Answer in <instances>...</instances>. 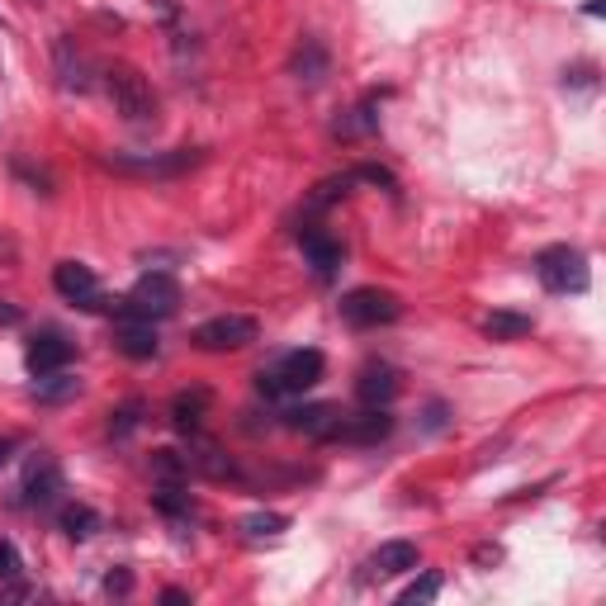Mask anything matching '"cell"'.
<instances>
[{
    "mask_svg": "<svg viewBox=\"0 0 606 606\" xmlns=\"http://www.w3.org/2000/svg\"><path fill=\"white\" fill-rule=\"evenodd\" d=\"M204 161L200 147H176V152H110L100 157L104 171H119V176H138V180H176L194 171Z\"/></svg>",
    "mask_w": 606,
    "mask_h": 606,
    "instance_id": "obj_1",
    "label": "cell"
},
{
    "mask_svg": "<svg viewBox=\"0 0 606 606\" xmlns=\"http://www.w3.org/2000/svg\"><path fill=\"white\" fill-rule=\"evenodd\" d=\"M104 96H110L114 114H124L128 124H152V119H157V96H152L147 76L128 63L104 67Z\"/></svg>",
    "mask_w": 606,
    "mask_h": 606,
    "instance_id": "obj_2",
    "label": "cell"
},
{
    "mask_svg": "<svg viewBox=\"0 0 606 606\" xmlns=\"http://www.w3.org/2000/svg\"><path fill=\"white\" fill-rule=\"evenodd\" d=\"M317 379H323V351H284L276 366H266L256 374V384H261L266 399H284V393H303L313 389Z\"/></svg>",
    "mask_w": 606,
    "mask_h": 606,
    "instance_id": "obj_3",
    "label": "cell"
},
{
    "mask_svg": "<svg viewBox=\"0 0 606 606\" xmlns=\"http://www.w3.org/2000/svg\"><path fill=\"white\" fill-rule=\"evenodd\" d=\"M536 276L550 294H583L593 284V270H587V256L579 247H545L536 256Z\"/></svg>",
    "mask_w": 606,
    "mask_h": 606,
    "instance_id": "obj_4",
    "label": "cell"
},
{
    "mask_svg": "<svg viewBox=\"0 0 606 606\" xmlns=\"http://www.w3.org/2000/svg\"><path fill=\"white\" fill-rule=\"evenodd\" d=\"M176 303H180V284L166 270H147L128 290V299L119 303V317H147V323H157V317L176 313Z\"/></svg>",
    "mask_w": 606,
    "mask_h": 606,
    "instance_id": "obj_5",
    "label": "cell"
},
{
    "mask_svg": "<svg viewBox=\"0 0 606 606\" xmlns=\"http://www.w3.org/2000/svg\"><path fill=\"white\" fill-rule=\"evenodd\" d=\"M256 317L247 313H223V317H209V323L194 327V346L200 351H242V346H251L256 341Z\"/></svg>",
    "mask_w": 606,
    "mask_h": 606,
    "instance_id": "obj_6",
    "label": "cell"
},
{
    "mask_svg": "<svg viewBox=\"0 0 606 606\" xmlns=\"http://www.w3.org/2000/svg\"><path fill=\"white\" fill-rule=\"evenodd\" d=\"M337 308H341V317L351 327H389V323H399L403 303H399V294H389V290H351Z\"/></svg>",
    "mask_w": 606,
    "mask_h": 606,
    "instance_id": "obj_7",
    "label": "cell"
},
{
    "mask_svg": "<svg viewBox=\"0 0 606 606\" xmlns=\"http://www.w3.org/2000/svg\"><path fill=\"white\" fill-rule=\"evenodd\" d=\"M393 431V417L384 413V407H366L360 417H337V427H332L327 441H351V446H374L384 441V436Z\"/></svg>",
    "mask_w": 606,
    "mask_h": 606,
    "instance_id": "obj_8",
    "label": "cell"
},
{
    "mask_svg": "<svg viewBox=\"0 0 606 606\" xmlns=\"http://www.w3.org/2000/svg\"><path fill=\"white\" fill-rule=\"evenodd\" d=\"M53 284H57V294L81 303V308H96V303H100V280H96V270H90L86 261H63L53 270Z\"/></svg>",
    "mask_w": 606,
    "mask_h": 606,
    "instance_id": "obj_9",
    "label": "cell"
},
{
    "mask_svg": "<svg viewBox=\"0 0 606 606\" xmlns=\"http://www.w3.org/2000/svg\"><path fill=\"white\" fill-rule=\"evenodd\" d=\"M399 370L393 366H384V360H370L366 370H360V379H356V399L366 403V407H389L393 399H399Z\"/></svg>",
    "mask_w": 606,
    "mask_h": 606,
    "instance_id": "obj_10",
    "label": "cell"
},
{
    "mask_svg": "<svg viewBox=\"0 0 606 606\" xmlns=\"http://www.w3.org/2000/svg\"><path fill=\"white\" fill-rule=\"evenodd\" d=\"M71 360V341L63 337V332H38L34 341H29V351H24V366L29 374H53V370H63Z\"/></svg>",
    "mask_w": 606,
    "mask_h": 606,
    "instance_id": "obj_11",
    "label": "cell"
},
{
    "mask_svg": "<svg viewBox=\"0 0 606 606\" xmlns=\"http://www.w3.org/2000/svg\"><path fill=\"white\" fill-rule=\"evenodd\" d=\"M24 503L29 507H48L57 493H63V469H57V460H48V454H38L34 464H29L24 474Z\"/></svg>",
    "mask_w": 606,
    "mask_h": 606,
    "instance_id": "obj_12",
    "label": "cell"
},
{
    "mask_svg": "<svg viewBox=\"0 0 606 606\" xmlns=\"http://www.w3.org/2000/svg\"><path fill=\"white\" fill-rule=\"evenodd\" d=\"M114 346H119V351H124L128 360H152V356H157V327H152L147 317H119Z\"/></svg>",
    "mask_w": 606,
    "mask_h": 606,
    "instance_id": "obj_13",
    "label": "cell"
},
{
    "mask_svg": "<svg viewBox=\"0 0 606 606\" xmlns=\"http://www.w3.org/2000/svg\"><path fill=\"white\" fill-rule=\"evenodd\" d=\"M337 407L332 403H303V407H290V413H284V427L290 431H303V436H332V427H337Z\"/></svg>",
    "mask_w": 606,
    "mask_h": 606,
    "instance_id": "obj_14",
    "label": "cell"
},
{
    "mask_svg": "<svg viewBox=\"0 0 606 606\" xmlns=\"http://www.w3.org/2000/svg\"><path fill=\"white\" fill-rule=\"evenodd\" d=\"M379 128V96L370 100H360L356 110H346L337 119V128H332V138H341V143H351V138H370V133Z\"/></svg>",
    "mask_w": 606,
    "mask_h": 606,
    "instance_id": "obj_15",
    "label": "cell"
},
{
    "mask_svg": "<svg viewBox=\"0 0 606 606\" xmlns=\"http://www.w3.org/2000/svg\"><path fill=\"white\" fill-rule=\"evenodd\" d=\"M57 81H63V90H90V63L81 53H76L71 38H57Z\"/></svg>",
    "mask_w": 606,
    "mask_h": 606,
    "instance_id": "obj_16",
    "label": "cell"
},
{
    "mask_svg": "<svg viewBox=\"0 0 606 606\" xmlns=\"http://www.w3.org/2000/svg\"><path fill=\"white\" fill-rule=\"evenodd\" d=\"M204 413H209V389H186V393H176V403H171L176 431L194 436V431H200V422H204Z\"/></svg>",
    "mask_w": 606,
    "mask_h": 606,
    "instance_id": "obj_17",
    "label": "cell"
},
{
    "mask_svg": "<svg viewBox=\"0 0 606 606\" xmlns=\"http://www.w3.org/2000/svg\"><path fill=\"white\" fill-rule=\"evenodd\" d=\"M530 317L526 313H512V308H493L489 317H483V337H493V341H521L530 337Z\"/></svg>",
    "mask_w": 606,
    "mask_h": 606,
    "instance_id": "obj_18",
    "label": "cell"
},
{
    "mask_svg": "<svg viewBox=\"0 0 606 606\" xmlns=\"http://www.w3.org/2000/svg\"><path fill=\"white\" fill-rule=\"evenodd\" d=\"M370 569H379V573H413L417 569V545L413 540H384L374 550Z\"/></svg>",
    "mask_w": 606,
    "mask_h": 606,
    "instance_id": "obj_19",
    "label": "cell"
},
{
    "mask_svg": "<svg viewBox=\"0 0 606 606\" xmlns=\"http://www.w3.org/2000/svg\"><path fill=\"white\" fill-rule=\"evenodd\" d=\"M57 526H63L67 540H90L100 530V512L86 507V503H67L63 512H57Z\"/></svg>",
    "mask_w": 606,
    "mask_h": 606,
    "instance_id": "obj_20",
    "label": "cell"
},
{
    "mask_svg": "<svg viewBox=\"0 0 606 606\" xmlns=\"http://www.w3.org/2000/svg\"><path fill=\"white\" fill-rule=\"evenodd\" d=\"M303 256H308V266H313L323 280L341 266V247H337L332 237H323V233H303Z\"/></svg>",
    "mask_w": 606,
    "mask_h": 606,
    "instance_id": "obj_21",
    "label": "cell"
},
{
    "mask_svg": "<svg viewBox=\"0 0 606 606\" xmlns=\"http://www.w3.org/2000/svg\"><path fill=\"white\" fill-rule=\"evenodd\" d=\"M76 393H81V379H76V374L53 370V374H38L34 379V399L38 403H71Z\"/></svg>",
    "mask_w": 606,
    "mask_h": 606,
    "instance_id": "obj_22",
    "label": "cell"
},
{
    "mask_svg": "<svg viewBox=\"0 0 606 606\" xmlns=\"http://www.w3.org/2000/svg\"><path fill=\"white\" fill-rule=\"evenodd\" d=\"M290 71L299 76V81H323V76H327V48L317 38H303V48L294 53Z\"/></svg>",
    "mask_w": 606,
    "mask_h": 606,
    "instance_id": "obj_23",
    "label": "cell"
},
{
    "mask_svg": "<svg viewBox=\"0 0 606 606\" xmlns=\"http://www.w3.org/2000/svg\"><path fill=\"white\" fill-rule=\"evenodd\" d=\"M237 530L251 540H270V536H280V530H290V517H284V512H247V517L237 521Z\"/></svg>",
    "mask_w": 606,
    "mask_h": 606,
    "instance_id": "obj_24",
    "label": "cell"
},
{
    "mask_svg": "<svg viewBox=\"0 0 606 606\" xmlns=\"http://www.w3.org/2000/svg\"><path fill=\"white\" fill-rule=\"evenodd\" d=\"M152 474H157V483H180L190 474V460L176 450H152Z\"/></svg>",
    "mask_w": 606,
    "mask_h": 606,
    "instance_id": "obj_25",
    "label": "cell"
},
{
    "mask_svg": "<svg viewBox=\"0 0 606 606\" xmlns=\"http://www.w3.org/2000/svg\"><path fill=\"white\" fill-rule=\"evenodd\" d=\"M186 460H190V469H200V474H209V479L233 474V464H227V454L218 446H200V454H186Z\"/></svg>",
    "mask_w": 606,
    "mask_h": 606,
    "instance_id": "obj_26",
    "label": "cell"
},
{
    "mask_svg": "<svg viewBox=\"0 0 606 606\" xmlns=\"http://www.w3.org/2000/svg\"><path fill=\"white\" fill-rule=\"evenodd\" d=\"M152 503H157V512H166V517H180V512H190V493H180V483H157Z\"/></svg>",
    "mask_w": 606,
    "mask_h": 606,
    "instance_id": "obj_27",
    "label": "cell"
},
{
    "mask_svg": "<svg viewBox=\"0 0 606 606\" xmlns=\"http://www.w3.org/2000/svg\"><path fill=\"white\" fill-rule=\"evenodd\" d=\"M138 422H143V403H124L119 413H110V436H114V441H124V436L138 431Z\"/></svg>",
    "mask_w": 606,
    "mask_h": 606,
    "instance_id": "obj_28",
    "label": "cell"
},
{
    "mask_svg": "<svg viewBox=\"0 0 606 606\" xmlns=\"http://www.w3.org/2000/svg\"><path fill=\"white\" fill-rule=\"evenodd\" d=\"M436 593H441V579H436V573H427V579H417V583H407V587H403V593H399V606L431 602Z\"/></svg>",
    "mask_w": 606,
    "mask_h": 606,
    "instance_id": "obj_29",
    "label": "cell"
},
{
    "mask_svg": "<svg viewBox=\"0 0 606 606\" xmlns=\"http://www.w3.org/2000/svg\"><path fill=\"white\" fill-rule=\"evenodd\" d=\"M24 573V559H20V550H14L10 540H0V583H14Z\"/></svg>",
    "mask_w": 606,
    "mask_h": 606,
    "instance_id": "obj_30",
    "label": "cell"
},
{
    "mask_svg": "<svg viewBox=\"0 0 606 606\" xmlns=\"http://www.w3.org/2000/svg\"><path fill=\"white\" fill-rule=\"evenodd\" d=\"M104 593H110V597H128V593H133V573H128V569L104 573Z\"/></svg>",
    "mask_w": 606,
    "mask_h": 606,
    "instance_id": "obj_31",
    "label": "cell"
},
{
    "mask_svg": "<svg viewBox=\"0 0 606 606\" xmlns=\"http://www.w3.org/2000/svg\"><path fill=\"white\" fill-rule=\"evenodd\" d=\"M20 303H10V299H0V327H14V323H20Z\"/></svg>",
    "mask_w": 606,
    "mask_h": 606,
    "instance_id": "obj_32",
    "label": "cell"
},
{
    "mask_svg": "<svg viewBox=\"0 0 606 606\" xmlns=\"http://www.w3.org/2000/svg\"><path fill=\"white\" fill-rule=\"evenodd\" d=\"M474 559H479V564H497V559H503V550H497V545H479Z\"/></svg>",
    "mask_w": 606,
    "mask_h": 606,
    "instance_id": "obj_33",
    "label": "cell"
},
{
    "mask_svg": "<svg viewBox=\"0 0 606 606\" xmlns=\"http://www.w3.org/2000/svg\"><path fill=\"white\" fill-rule=\"evenodd\" d=\"M161 602H166V606H186V602H190V593H180V587H166Z\"/></svg>",
    "mask_w": 606,
    "mask_h": 606,
    "instance_id": "obj_34",
    "label": "cell"
},
{
    "mask_svg": "<svg viewBox=\"0 0 606 606\" xmlns=\"http://www.w3.org/2000/svg\"><path fill=\"white\" fill-rule=\"evenodd\" d=\"M14 450H20V441H14V436H5V441H0V469L10 464V454H14Z\"/></svg>",
    "mask_w": 606,
    "mask_h": 606,
    "instance_id": "obj_35",
    "label": "cell"
},
{
    "mask_svg": "<svg viewBox=\"0 0 606 606\" xmlns=\"http://www.w3.org/2000/svg\"><path fill=\"white\" fill-rule=\"evenodd\" d=\"M441 422H446V407H441V403H431V413H427V427L436 431V427H441Z\"/></svg>",
    "mask_w": 606,
    "mask_h": 606,
    "instance_id": "obj_36",
    "label": "cell"
},
{
    "mask_svg": "<svg viewBox=\"0 0 606 606\" xmlns=\"http://www.w3.org/2000/svg\"><path fill=\"white\" fill-rule=\"evenodd\" d=\"M0 256H5V261H14V256H20V251H14V242H10V237H0Z\"/></svg>",
    "mask_w": 606,
    "mask_h": 606,
    "instance_id": "obj_37",
    "label": "cell"
},
{
    "mask_svg": "<svg viewBox=\"0 0 606 606\" xmlns=\"http://www.w3.org/2000/svg\"><path fill=\"white\" fill-rule=\"evenodd\" d=\"M34 5H38V0H34Z\"/></svg>",
    "mask_w": 606,
    "mask_h": 606,
    "instance_id": "obj_38",
    "label": "cell"
}]
</instances>
